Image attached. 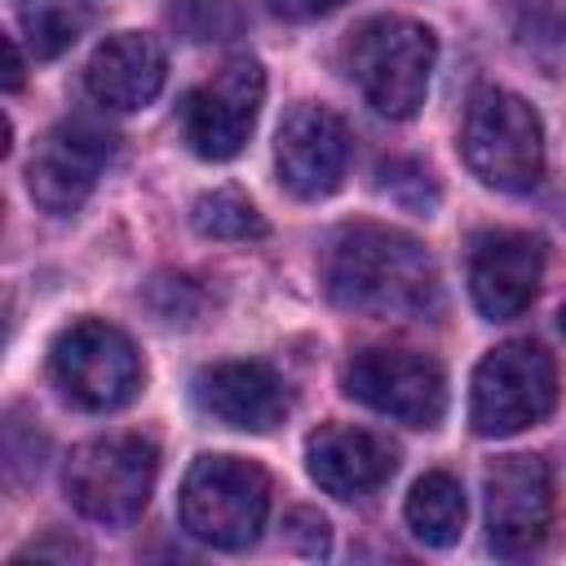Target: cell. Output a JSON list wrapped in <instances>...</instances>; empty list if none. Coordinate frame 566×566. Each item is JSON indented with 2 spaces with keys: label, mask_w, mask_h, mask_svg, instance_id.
<instances>
[{
  "label": "cell",
  "mask_w": 566,
  "mask_h": 566,
  "mask_svg": "<svg viewBox=\"0 0 566 566\" xmlns=\"http://www.w3.org/2000/svg\"><path fill=\"white\" fill-rule=\"evenodd\" d=\"M31 557H84V548L80 544H53V539H44V544H27V548H18L13 553V562H31Z\"/></svg>",
  "instance_id": "25"
},
{
  "label": "cell",
  "mask_w": 566,
  "mask_h": 566,
  "mask_svg": "<svg viewBox=\"0 0 566 566\" xmlns=\"http://www.w3.org/2000/svg\"><path fill=\"white\" fill-rule=\"evenodd\" d=\"M168 80V57L159 49V40L142 35V31H119L106 44H97V53L84 66V88L97 106L106 111H142L159 97Z\"/></svg>",
  "instance_id": "16"
},
{
  "label": "cell",
  "mask_w": 566,
  "mask_h": 566,
  "mask_svg": "<svg viewBox=\"0 0 566 566\" xmlns=\"http://www.w3.org/2000/svg\"><path fill=\"white\" fill-rule=\"evenodd\" d=\"M345 394L398 424H411V429H433L447 411L442 367L411 349L354 354V363L345 367Z\"/></svg>",
  "instance_id": "9"
},
{
  "label": "cell",
  "mask_w": 566,
  "mask_h": 566,
  "mask_svg": "<svg viewBox=\"0 0 566 566\" xmlns=\"http://www.w3.org/2000/svg\"><path fill=\"white\" fill-rule=\"evenodd\" d=\"M305 469L310 478L336 495V500H363L371 491H380L394 469H398V451L371 433V429H354V424H323L305 438Z\"/></svg>",
  "instance_id": "15"
},
{
  "label": "cell",
  "mask_w": 566,
  "mask_h": 566,
  "mask_svg": "<svg viewBox=\"0 0 566 566\" xmlns=\"http://www.w3.org/2000/svg\"><path fill=\"white\" fill-rule=\"evenodd\" d=\"M327 296L367 318H433L442 310V279L433 256L402 230L358 221L345 226L323 261Z\"/></svg>",
  "instance_id": "1"
},
{
  "label": "cell",
  "mask_w": 566,
  "mask_h": 566,
  "mask_svg": "<svg viewBox=\"0 0 566 566\" xmlns=\"http://www.w3.org/2000/svg\"><path fill=\"white\" fill-rule=\"evenodd\" d=\"M486 539L495 557H531L553 517V478L539 455H504L486 469Z\"/></svg>",
  "instance_id": "12"
},
{
  "label": "cell",
  "mask_w": 566,
  "mask_h": 566,
  "mask_svg": "<svg viewBox=\"0 0 566 566\" xmlns=\"http://www.w3.org/2000/svg\"><path fill=\"white\" fill-rule=\"evenodd\" d=\"M509 13L526 35H566V0H509Z\"/></svg>",
  "instance_id": "23"
},
{
  "label": "cell",
  "mask_w": 566,
  "mask_h": 566,
  "mask_svg": "<svg viewBox=\"0 0 566 566\" xmlns=\"http://www.w3.org/2000/svg\"><path fill=\"white\" fill-rule=\"evenodd\" d=\"M155 473H159V451L150 438L111 433V438H93L71 451L62 486H66V500L88 522L128 526L150 504Z\"/></svg>",
  "instance_id": "5"
},
{
  "label": "cell",
  "mask_w": 566,
  "mask_h": 566,
  "mask_svg": "<svg viewBox=\"0 0 566 566\" xmlns=\"http://www.w3.org/2000/svg\"><path fill=\"white\" fill-rule=\"evenodd\" d=\"M354 155V133L349 124L323 106V102H296L274 137V164L279 181L296 199H327L349 168Z\"/></svg>",
  "instance_id": "10"
},
{
  "label": "cell",
  "mask_w": 566,
  "mask_h": 566,
  "mask_svg": "<svg viewBox=\"0 0 566 566\" xmlns=\"http://www.w3.org/2000/svg\"><path fill=\"white\" fill-rule=\"evenodd\" d=\"M195 402L212 420L248 433H265L287 416V389L279 371L256 358H230L203 367L195 376Z\"/></svg>",
  "instance_id": "14"
},
{
  "label": "cell",
  "mask_w": 566,
  "mask_h": 566,
  "mask_svg": "<svg viewBox=\"0 0 566 566\" xmlns=\"http://www.w3.org/2000/svg\"><path fill=\"white\" fill-rule=\"evenodd\" d=\"M4 44H9V71H4V88H9V93H18V88H22V53H18V40H13V35H9Z\"/></svg>",
  "instance_id": "26"
},
{
  "label": "cell",
  "mask_w": 566,
  "mask_h": 566,
  "mask_svg": "<svg viewBox=\"0 0 566 566\" xmlns=\"http://www.w3.org/2000/svg\"><path fill=\"white\" fill-rule=\"evenodd\" d=\"M407 526L424 548H451L464 531V491L451 473L433 469L424 478H416L411 495H407Z\"/></svg>",
  "instance_id": "17"
},
{
  "label": "cell",
  "mask_w": 566,
  "mask_h": 566,
  "mask_svg": "<svg viewBox=\"0 0 566 566\" xmlns=\"http://www.w3.org/2000/svg\"><path fill=\"white\" fill-rule=\"evenodd\" d=\"M557 323H562V332H566V305H562V314H557Z\"/></svg>",
  "instance_id": "27"
},
{
  "label": "cell",
  "mask_w": 566,
  "mask_h": 566,
  "mask_svg": "<svg viewBox=\"0 0 566 566\" xmlns=\"http://www.w3.org/2000/svg\"><path fill=\"white\" fill-rule=\"evenodd\" d=\"M283 539H287L296 553H305V557H327V548H332V526H327V517L314 513V509H292V513L283 517Z\"/></svg>",
  "instance_id": "22"
},
{
  "label": "cell",
  "mask_w": 566,
  "mask_h": 566,
  "mask_svg": "<svg viewBox=\"0 0 566 566\" xmlns=\"http://www.w3.org/2000/svg\"><path fill=\"white\" fill-rule=\"evenodd\" d=\"M111 159H115V137L106 128L88 119H62L40 137L27 164V190L44 212L71 217L93 195Z\"/></svg>",
  "instance_id": "11"
},
{
  "label": "cell",
  "mask_w": 566,
  "mask_h": 566,
  "mask_svg": "<svg viewBox=\"0 0 566 566\" xmlns=\"http://www.w3.org/2000/svg\"><path fill=\"white\" fill-rule=\"evenodd\" d=\"M270 513V478L261 464L239 455H199L177 495V517L190 539L239 553L256 544Z\"/></svg>",
  "instance_id": "4"
},
{
  "label": "cell",
  "mask_w": 566,
  "mask_h": 566,
  "mask_svg": "<svg viewBox=\"0 0 566 566\" xmlns=\"http://www.w3.org/2000/svg\"><path fill=\"white\" fill-rule=\"evenodd\" d=\"M557 407V363L535 340L495 345L469 389V424L478 438H509L539 424Z\"/></svg>",
  "instance_id": "6"
},
{
  "label": "cell",
  "mask_w": 566,
  "mask_h": 566,
  "mask_svg": "<svg viewBox=\"0 0 566 566\" xmlns=\"http://www.w3.org/2000/svg\"><path fill=\"white\" fill-rule=\"evenodd\" d=\"M265 4H270V13L283 18V22H310V18H323V13L340 9L345 0H265Z\"/></svg>",
  "instance_id": "24"
},
{
  "label": "cell",
  "mask_w": 566,
  "mask_h": 566,
  "mask_svg": "<svg viewBox=\"0 0 566 566\" xmlns=\"http://www.w3.org/2000/svg\"><path fill=\"white\" fill-rule=\"evenodd\" d=\"M248 13L239 0H177L172 4V27L186 40H234L243 31Z\"/></svg>",
  "instance_id": "21"
},
{
  "label": "cell",
  "mask_w": 566,
  "mask_h": 566,
  "mask_svg": "<svg viewBox=\"0 0 566 566\" xmlns=\"http://www.w3.org/2000/svg\"><path fill=\"white\" fill-rule=\"evenodd\" d=\"M49 376L75 407L119 411L142 389V358L119 327L102 318H80L57 332L49 349Z\"/></svg>",
  "instance_id": "7"
},
{
  "label": "cell",
  "mask_w": 566,
  "mask_h": 566,
  "mask_svg": "<svg viewBox=\"0 0 566 566\" xmlns=\"http://www.w3.org/2000/svg\"><path fill=\"white\" fill-rule=\"evenodd\" d=\"M93 22L88 0H22L18 4V27L35 62L62 57Z\"/></svg>",
  "instance_id": "18"
},
{
  "label": "cell",
  "mask_w": 566,
  "mask_h": 566,
  "mask_svg": "<svg viewBox=\"0 0 566 566\" xmlns=\"http://www.w3.org/2000/svg\"><path fill=\"white\" fill-rule=\"evenodd\" d=\"M376 190L389 199V203H398L402 212H416V217H429L433 208H438V199H442V186H438V177L420 164V159H385L380 168H376Z\"/></svg>",
  "instance_id": "20"
},
{
  "label": "cell",
  "mask_w": 566,
  "mask_h": 566,
  "mask_svg": "<svg viewBox=\"0 0 566 566\" xmlns=\"http://www.w3.org/2000/svg\"><path fill=\"white\" fill-rule=\"evenodd\" d=\"M345 62H349V80L358 84V93L367 97L376 115L411 119L429 93V75L438 62V35L416 18L380 13L354 31Z\"/></svg>",
  "instance_id": "2"
},
{
  "label": "cell",
  "mask_w": 566,
  "mask_h": 566,
  "mask_svg": "<svg viewBox=\"0 0 566 566\" xmlns=\"http://www.w3.org/2000/svg\"><path fill=\"white\" fill-rule=\"evenodd\" d=\"M265 102V71L256 57H230L212 80L186 93L181 102V133L199 159H234L261 115Z\"/></svg>",
  "instance_id": "8"
},
{
  "label": "cell",
  "mask_w": 566,
  "mask_h": 566,
  "mask_svg": "<svg viewBox=\"0 0 566 566\" xmlns=\"http://www.w3.org/2000/svg\"><path fill=\"white\" fill-rule=\"evenodd\" d=\"M539 274L544 248L522 230H482L469 248V292L478 314L491 323L517 318L535 301Z\"/></svg>",
  "instance_id": "13"
},
{
  "label": "cell",
  "mask_w": 566,
  "mask_h": 566,
  "mask_svg": "<svg viewBox=\"0 0 566 566\" xmlns=\"http://www.w3.org/2000/svg\"><path fill=\"white\" fill-rule=\"evenodd\" d=\"M460 155L491 190H535L544 177V124L526 97L486 84L464 106Z\"/></svg>",
  "instance_id": "3"
},
{
  "label": "cell",
  "mask_w": 566,
  "mask_h": 566,
  "mask_svg": "<svg viewBox=\"0 0 566 566\" xmlns=\"http://www.w3.org/2000/svg\"><path fill=\"white\" fill-rule=\"evenodd\" d=\"M190 226L203 239H261L265 234V217L256 212V203L230 186L199 195L190 203Z\"/></svg>",
  "instance_id": "19"
}]
</instances>
